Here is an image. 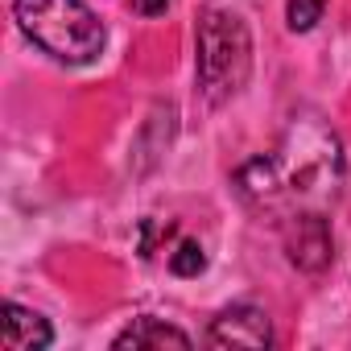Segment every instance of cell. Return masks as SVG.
I'll return each mask as SVG.
<instances>
[{
    "label": "cell",
    "instance_id": "1",
    "mask_svg": "<svg viewBox=\"0 0 351 351\" xmlns=\"http://www.w3.org/2000/svg\"><path fill=\"white\" fill-rule=\"evenodd\" d=\"M236 186L252 207H289V215L318 211L343 186L339 136L322 120H293L273 153L252 157L236 173Z\"/></svg>",
    "mask_w": 351,
    "mask_h": 351
},
{
    "label": "cell",
    "instance_id": "4",
    "mask_svg": "<svg viewBox=\"0 0 351 351\" xmlns=\"http://www.w3.org/2000/svg\"><path fill=\"white\" fill-rule=\"evenodd\" d=\"M285 248H289V261L306 273H318L330 265V228L322 219V211H302V215H289L285 219Z\"/></svg>",
    "mask_w": 351,
    "mask_h": 351
},
{
    "label": "cell",
    "instance_id": "9",
    "mask_svg": "<svg viewBox=\"0 0 351 351\" xmlns=\"http://www.w3.org/2000/svg\"><path fill=\"white\" fill-rule=\"evenodd\" d=\"M322 9H326V0H289V5H285V21H289L293 34H306V29L318 25Z\"/></svg>",
    "mask_w": 351,
    "mask_h": 351
},
{
    "label": "cell",
    "instance_id": "7",
    "mask_svg": "<svg viewBox=\"0 0 351 351\" xmlns=\"http://www.w3.org/2000/svg\"><path fill=\"white\" fill-rule=\"evenodd\" d=\"M112 347H132V351H141V347H191V335L186 330H178V326H169V322H161V318H136L128 330H120L116 339H112Z\"/></svg>",
    "mask_w": 351,
    "mask_h": 351
},
{
    "label": "cell",
    "instance_id": "2",
    "mask_svg": "<svg viewBox=\"0 0 351 351\" xmlns=\"http://www.w3.org/2000/svg\"><path fill=\"white\" fill-rule=\"evenodd\" d=\"M17 29L54 62L87 66L104 54V25L83 0H13Z\"/></svg>",
    "mask_w": 351,
    "mask_h": 351
},
{
    "label": "cell",
    "instance_id": "8",
    "mask_svg": "<svg viewBox=\"0 0 351 351\" xmlns=\"http://www.w3.org/2000/svg\"><path fill=\"white\" fill-rule=\"evenodd\" d=\"M169 269L178 277H199L207 269V256H203V244L199 240H178V248L169 252Z\"/></svg>",
    "mask_w": 351,
    "mask_h": 351
},
{
    "label": "cell",
    "instance_id": "10",
    "mask_svg": "<svg viewBox=\"0 0 351 351\" xmlns=\"http://www.w3.org/2000/svg\"><path fill=\"white\" fill-rule=\"evenodd\" d=\"M173 5V0H132V9L141 13V17H157V13H165Z\"/></svg>",
    "mask_w": 351,
    "mask_h": 351
},
{
    "label": "cell",
    "instance_id": "6",
    "mask_svg": "<svg viewBox=\"0 0 351 351\" xmlns=\"http://www.w3.org/2000/svg\"><path fill=\"white\" fill-rule=\"evenodd\" d=\"M5 351H42L54 343V330L42 314L17 306V302H5V335H0Z\"/></svg>",
    "mask_w": 351,
    "mask_h": 351
},
{
    "label": "cell",
    "instance_id": "3",
    "mask_svg": "<svg viewBox=\"0 0 351 351\" xmlns=\"http://www.w3.org/2000/svg\"><path fill=\"white\" fill-rule=\"evenodd\" d=\"M252 71V38L236 13L207 9L199 21V87L207 104L232 99Z\"/></svg>",
    "mask_w": 351,
    "mask_h": 351
},
{
    "label": "cell",
    "instance_id": "5",
    "mask_svg": "<svg viewBox=\"0 0 351 351\" xmlns=\"http://www.w3.org/2000/svg\"><path fill=\"white\" fill-rule=\"evenodd\" d=\"M207 343H211V347H269V343H273V322H269V314H265L261 306L240 302V306L223 310V314L211 322Z\"/></svg>",
    "mask_w": 351,
    "mask_h": 351
}]
</instances>
